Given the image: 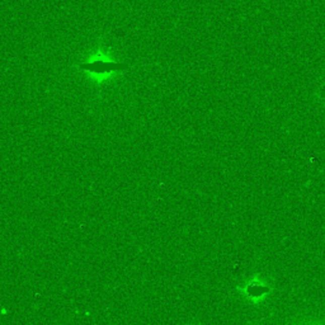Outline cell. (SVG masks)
<instances>
[{
  "instance_id": "1",
  "label": "cell",
  "mask_w": 325,
  "mask_h": 325,
  "mask_svg": "<svg viewBox=\"0 0 325 325\" xmlns=\"http://www.w3.org/2000/svg\"><path fill=\"white\" fill-rule=\"evenodd\" d=\"M83 68L89 72H94V73H108V72H113V70L117 69H122L123 65H118V63H113V62H103V61H95L93 63H85L83 65Z\"/></svg>"
}]
</instances>
